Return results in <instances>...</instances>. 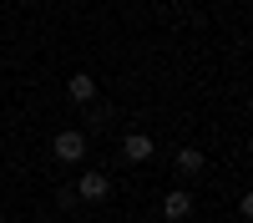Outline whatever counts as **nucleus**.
<instances>
[{"mask_svg": "<svg viewBox=\"0 0 253 223\" xmlns=\"http://www.w3.org/2000/svg\"><path fill=\"white\" fill-rule=\"evenodd\" d=\"M162 213L172 218V223H182L187 213H193V193H182V188H177V193H167V203H162Z\"/></svg>", "mask_w": 253, "mask_h": 223, "instance_id": "4", "label": "nucleus"}, {"mask_svg": "<svg viewBox=\"0 0 253 223\" xmlns=\"http://www.w3.org/2000/svg\"><path fill=\"white\" fill-rule=\"evenodd\" d=\"M66 91H71V101H91V96H96V81H91L86 71H76V76L66 81Z\"/></svg>", "mask_w": 253, "mask_h": 223, "instance_id": "5", "label": "nucleus"}, {"mask_svg": "<svg viewBox=\"0 0 253 223\" xmlns=\"http://www.w3.org/2000/svg\"><path fill=\"white\" fill-rule=\"evenodd\" d=\"M51 152H56L61 162H81V157H86V137H81V132H56Z\"/></svg>", "mask_w": 253, "mask_h": 223, "instance_id": "1", "label": "nucleus"}, {"mask_svg": "<svg viewBox=\"0 0 253 223\" xmlns=\"http://www.w3.org/2000/svg\"><path fill=\"white\" fill-rule=\"evenodd\" d=\"M203 162H208V157H203L198 147H182V152H177V173L193 178V173H203Z\"/></svg>", "mask_w": 253, "mask_h": 223, "instance_id": "6", "label": "nucleus"}, {"mask_svg": "<svg viewBox=\"0 0 253 223\" xmlns=\"http://www.w3.org/2000/svg\"><path fill=\"white\" fill-rule=\"evenodd\" d=\"M107 193H112L107 173H81V182H76V198H86V203H101Z\"/></svg>", "mask_w": 253, "mask_h": 223, "instance_id": "2", "label": "nucleus"}, {"mask_svg": "<svg viewBox=\"0 0 253 223\" xmlns=\"http://www.w3.org/2000/svg\"><path fill=\"white\" fill-rule=\"evenodd\" d=\"M122 157H126V162H147V157H152V137H147V132H132V137L122 142Z\"/></svg>", "mask_w": 253, "mask_h": 223, "instance_id": "3", "label": "nucleus"}]
</instances>
